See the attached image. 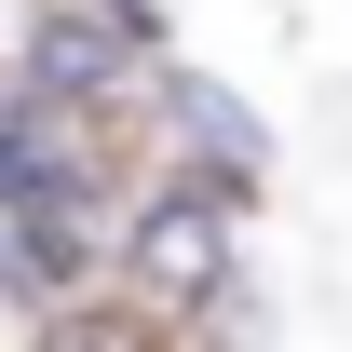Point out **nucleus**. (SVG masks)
Here are the masks:
<instances>
[{"label": "nucleus", "mask_w": 352, "mask_h": 352, "mask_svg": "<svg viewBox=\"0 0 352 352\" xmlns=\"http://www.w3.org/2000/svg\"><path fill=\"white\" fill-rule=\"evenodd\" d=\"M244 217H258L244 176H204V163L149 176V204H135V230H122V298H149L190 352H244V339H258Z\"/></svg>", "instance_id": "obj_1"}, {"label": "nucleus", "mask_w": 352, "mask_h": 352, "mask_svg": "<svg viewBox=\"0 0 352 352\" xmlns=\"http://www.w3.org/2000/svg\"><path fill=\"white\" fill-rule=\"evenodd\" d=\"M176 163L271 190V122H258V109H244L230 82H204L190 54H163V176H176Z\"/></svg>", "instance_id": "obj_2"}, {"label": "nucleus", "mask_w": 352, "mask_h": 352, "mask_svg": "<svg viewBox=\"0 0 352 352\" xmlns=\"http://www.w3.org/2000/svg\"><path fill=\"white\" fill-rule=\"evenodd\" d=\"M28 352H176V325L149 298H122V271H109V285H82V298L28 311Z\"/></svg>", "instance_id": "obj_3"}]
</instances>
